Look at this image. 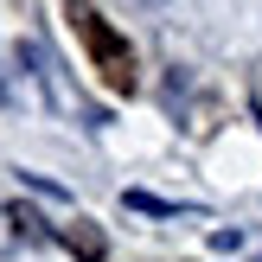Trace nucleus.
<instances>
[{
    "label": "nucleus",
    "instance_id": "f257e3e1",
    "mask_svg": "<svg viewBox=\"0 0 262 262\" xmlns=\"http://www.w3.org/2000/svg\"><path fill=\"white\" fill-rule=\"evenodd\" d=\"M64 19H71V32L83 38V51H90V64L102 71V83H109L115 96H128V90H135V45H128L90 0H64Z\"/></svg>",
    "mask_w": 262,
    "mask_h": 262
}]
</instances>
